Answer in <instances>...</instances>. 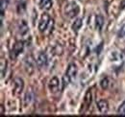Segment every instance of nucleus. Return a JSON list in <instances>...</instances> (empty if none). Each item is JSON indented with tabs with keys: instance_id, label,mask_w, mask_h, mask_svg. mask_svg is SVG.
Returning <instances> with one entry per match:
<instances>
[{
	"instance_id": "obj_22",
	"label": "nucleus",
	"mask_w": 125,
	"mask_h": 117,
	"mask_svg": "<svg viewBox=\"0 0 125 117\" xmlns=\"http://www.w3.org/2000/svg\"><path fill=\"white\" fill-rule=\"evenodd\" d=\"M4 113H5V111H4V106H2V105H1V114L3 115Z\"/></svg>"
},
{
	"instance_id": "obj_3",
	"label": "nucleus",
	"mask_w": 125,
	"mask_h": 117,
	"mask_svg": "<svg viewBox=\"0 0 125 117\" xmlns=\"http://www.w3.org/2000/svg\"><path fill=\"white\" fill-rule=\"evenodd\" d=\"M60 86H61V82H60L59 78L56 77V76L53 77V78H51L49 80V82H48V88H49V90H50L51 93L58 92L59 89H60Z\"/></svg>"
},
{
	"instance_id": "obj_20",
	"label": "nucleus",
	"mask_w": 125,
	"mask_h": 117,
	"mask_svg": "<svg viewBox=\"0 0 125 117\" xmlns=\"http://www.w3.org/2000/svg\"><path fill=\"white\" fill-rule=\"evenodd\" d=\"M117 37H118L119 39H122V38H124V37H125V24H123V25L121 26L120 30L118 31Z\"/></svg>"
},
{
	"instance_id": "obj_11",
	"label": "nucleus",
	"mask_w": 125,
	"mask_h": 117,
	"mask_svg": "<svg viewBox=\"0 0 125 117\" xmlns=\"http://www.w3.org/2000/svg\"><path fill=\"white\" fill-rule=\"evenodd\" d=\"M33 98H34L33 92H32L31 90L27 91V92L25 93V96H24V99H23V105H24V107L29 106L30 103L32 102V100H33Z\"/></svg>"
},
{
	"instance_id": "obj_8",
	"label": "nucleus",
	"mask_w": 125,
	"mask_h": 117,
	"mask_svg": "<svg viewBox=\"0 0 125 117\" xmlns=\"http://www.w3.org/2000/svg\"><path fill=\"white\" fill-rule=\"evenodd\" d=\"M37 64L39 67L42 68V67H45L48 63V58H47V55L46 53L44 52H41L37 58Z\"/></svg>"
},
{
	"instance_id": "obj_2",
	"label": "nucleus",
	"mask_w": 125,
	"mask_h": 117,
	"mask_svg": "<svg viewBox=\"0 0 125 117\" xmlns=\"http://www.w3.org/2000/svg\"><path fill=\"white\" fill-rule=\"evenodd\" d=\"M35 66H36V63H35V59L32 57L31 55L27 56L25 59H24V69L25 71L28 73V75H32L35 71Z\"/></svg>"
},
{
	"instance_id": "obj_4",
	"label": "nucleus",
	"mask_w": 125,
	"mask_h": 117,
	"mask_svg": "<svg viewBox=\"0 0 125 117\" xmlns=\"http://www.w3.org/2000/svg\"><path fill=\"white\" fill-rule=\"evenodd\" d=\"M23 49H24V43L23 41H17L15 43L12 51H11V58H16L19 54H21L23 52Z\"/></svg>"
},
{
	"instance_id": "obj_9",
	"label": "nucleus",
	"mask_w": 125,
	"mask_h": 117,
	"mask_svg": "<svg viewBox=\"0 0 125 117\" xmlns=\"http://www.w3.org/2000/svg\"><path fill=\"white\" fill-rule=\"evenodd\" d=\"M97 107H98V110L100 111V113L106 114L109 110V103L107 100L101 99L97 102Z\"/></svg>"
},
{
	"instance_id": "obj_16",
	"label": "nucleus",
	"mask_w": 125,
	"mask_h": 117,
	"mask_svg": "<svg viewBox=\"0 0 125 117\" xmlns=\"http://www.w3.org/2000/svg\"><path fill=\"white\" fill-rule=\"evenodd\" d=\"M54 19L53 18H51L50 19V21H49V24H48V26H47L46 30L44 31V34L45 35H49V34H51L52 33V31L54 29Z\"/></svg>"
},
{
	"instance_id": "obj_13",
	"label": "nucleus",
	"mask_w": 125,
	"mask_h": 117,
	"mask_svg": "<svg viewBox=\"0 0 125 117\" xmlns=\"http://www.w3.org/2000/svg\"><path fill=\"white\" fill-rule=\"evenodd\" d=\"M92 103V91L91 89H89L86 94H85V97H84V106L86 107V108L91 105Z\"/></svg>"
},
{
	"instance_id": "obj_5",
	"label": "nucleus",
	"mask_w": 125,
	"mask_h": 117,
	"mask_svg": "<svg viewBox=\"0 0 125 117\" xmlns=\"http://www.w3.org/2000/svg\"><path fill=\"white\" fill-rule=\"evenodd\" d=\"M23 88H24V81L21 78H16L15 79V87H14V90H13L14 95H16V96L20 95Z\"/></svg>"
},
{
	"instance_id": "obj_1",
	"label": "nucleus",
	"mask_w": 125,
	"mask_h": 117,
	"mask_svg": "<svg viewBox=\"0 0 125 117\" xmlns=\"http://www.w3.org/2000/svg\"><path fill=\"white\" fill-rule=\"evenodd\" d=\"M80 12L79 6L75 2H68L63 9V13L67 18H74Z\"/></svg>"
},
{
	"instance_id": "obj_15",
	"label": "nucleus",
	"mask_w": 125,
	"mask_h": 117,
	"mask_svg": "<svg viewBox=\"0 0 125 117\" xmlns=\"http://www.w3.org/2000/svg\"><path fill=\"white\" fill-rule=\"evenodd\" d=\"M82 25H83V20H82V18H77V19L73 22V24H72V30H73L74 32H78L79 30L81 29Z\"/></svg>"
},
{
	"instance_id": "obj_14",
	"label": "nucleus",
	"mask_w": 125,
	"mask_h": 117,
	"mask_svg": "<svg viewBox=\"0 0 125 117\" xmlns=\"http://www.w3.org/2000/svg\"><path fill=\"white\" fill-rule=\"evenodd\" d=\"M52 4H53L52 0H40L41 8H42L44 10H50L52 7Z\"/></svg>"
},
{
	"instance_id": "obj_18",
	"label": "nucleus",
	"mask_w": 125,
	"mask_h": 117,
	"mask_svg": "<svg viewBox=\"0 0 125 117\" xmlns=\"http://www.w3.org/2000/svg\"><path fill=\"white\" fill-rule=\"evenodd\" d=\"M117 113L120 115H125V101L121 103V105L119 106L118 109H117Z\"/></svg>"
},
{
	"instance_id": "obj_6",
	"label": "nucleus",
	"mask_w": 125,
	"mask_h": 117,
	"mask_svg": "<svg viewBox=\"0 0 125 117\" xmlns=\"http://www.w3.org/2000/svg\"><path fill=\"white\" fill-rule=\"evenodd\" d=\"M50 19H51V17L47 15V14H43V15H42V17L40 19V22H39V30L42 33H44V31L46 30Z\"/></svg>"
},
{
	"instance_id": "obj_7",
	"label": "nucleus",
	"mask_w": 125,
	"mask_h": 117,
	"mask_svg": "<svg viewBox=\"0 0 125 117\" xmlns=\"http://www.w3.org/2000/svg\"><path fill=\"white\" fill-rule=\"evenodd\" d=\"M77 73H78V68H77V65L75 63H70L67 67V70L65 74L70 78L71 81L75 80L76 79V76H77Z\"/></svg>"
},
{
	"instance_id": "obj_12",
	"label": "nucleus",
	"mask_w": 125,
	"mask_h": 117,
	"mask_svg": "<svg viewBox=\"0 0 125 117\" xmlns=\"http://www.w3.org/2000/svg\"><path fill=\"white\" fill-rule=\"evenodd\" d=\"M104 24V18L101 15H97L95 16V28L97 30H101Z\"/></svg>"
},
{
	"instance_id": "obj_17",
	"label": "nucleus",
	"mask_w": 125,
	"mask_h": 117,
	"mask_svg": "<svg viewBox=\"0 0 125 117\" xmlns=\"http://www.w3.org/2000/svg\"><path fill=\"white\" fill-rule=\"evenodd\" d=\"M100 86H101L102 89H107V88H109V86H110L109 78H107V77L103 78V79L100 81Z\"/></svg>"
},
{
	"instance_id": "obj_10",
	"label": "nucleus",
	"mask_w": 125,
	"mask_h": 117,
	"mask_svg": "<svg viewBox=\"0 0 125 117\" xmlns=\"http://www.w3.org/2000/svg\"><path fill=\"white\" fill-rule=\"evenodd\" d=\"M29 32V26L25 20H21L18 23V34L21 36H25Z\"/></svg>"
},
{
	"instance_id": "obj_23",
	"label": "nucleus",
	"mask_w": 125,
	"mask_h": 117,
	"mask_svg": "<svg viewBox=\"0 0 125 117\" xmlns=\"http://www.w3.org/2000/svg\"><path fill=\"white\" fill-rule=\"evenodd\" d=\"M20 2H25V0H20Z\"/></svg>"
},
{
	"instance_id": "obj_21",
	"label": "nucleus",
	"mask_w": 125,
	"mask_h": 117,
	"mask_svg": "<svg viewBox=\"0 0 125 117\" xmlns=\"http://www.w3.org/2000/svg\"><path fill=\"white\" fill-rule=\"evenodd\" d=\"M120 7H121V9H124L125 8V0H121V2H120Z\"/></svg>"
},
{
	"instance_id": "obj_19",
	"label": "nucleus",
	"mask_w": 125,
	"mask_h": 117,
	"mask_svg": "<svg viewBox=\"0 0 125 117\" xmlns=\"http://www.w3.org/2000/svg\"><path fill=\"white\" fill-rule=\"evenodd\" d=\"M6 66H7V62H6V60L4 61V59L2 58L1 59V75H2V77L4 76V74L6 72Z\"/></svg>"
}]
</instances>
